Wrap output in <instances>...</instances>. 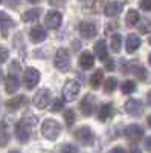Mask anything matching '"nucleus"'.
<instances>
[{"instance_id":"obj_1","label":"nucleus","mask_w":151,"mask_h":153,"mask_svg":"<svg viewBox=\"0 0 151 153\" xmlns=\"http://www.w3.org/2000/svg\"><path fill=\"white\" fill-rule=\"evenodd\" d=\"M41 132H43V136L49 141H55V139L60 136L61 133V124L54 120V118H46L44 123L41 124Z\"/></svg>"},{"instance_id":"obj_2","label":"nucleus","mask_w":151,"mask_h":153,"mask_svg":"<svg viewBox=\"0 0 151 153\" xmlns=\"http://www.w3.org/2000/svg\"><path fill=\"white\" fill-rule=\"evenodd\" d=\"M54 66L60 71V72H67L70 68V55L69 51L64 48H60L55 52V58H54Z\"/></svg>"},{"instance_id":"obj_3","label":"nucleus","mask_w":151,"mask_h":153,"mask_svg":"<svg viewBox=\"0 0 151 153\" xmlns=\"http://www.w3.org/2000/svg\"><path fill=\"white\" fill-rule=\"evenodd\" d=\"M80 89H81V86L77 80H67L66 84L63 86V100L69 101V103L75 101L80 94Z\"/></svg>"},{"instance_id":"obj_4","label":"nucleus","mask_w":151,"mask_h":153,"mask_svg":"<svg viewBox=\"0 0 151 153\" xmlns=\"http://www.w3.org/2000/svg\"><path fill=\"white\" fill-rule=\"evenodd\" d=\"M17 69H18V65H17V63H12V69H11V72H9V75H8L6 84H5V89H6V92H8L9 95L15 94V92L18 91V87H20Z\"/></svg>"},{"instance_id":"obj_5","label":"nucleus","mask_w":151,"mask_h":153,"mask_svg":"<svg viewBox=\"0 0 151 153\" xmlns=\"http://www.w3.org/2000/svg\"><path fill=\"white\" fill-rule=\"evenodd\" d=\"M50 100H52V94H50L49 89H40V91H37V94L34 95V106L37 109H46L50 103Z\"/></svg>"},{"instance_id":"obj_6","label":"nucleus","mask_w":151,"mask_h":153,"mask_svg":"<svg viewBox=\"0 0 151 153\" xmlns=\"http://www.w3.org/2000/svg\"><path fill=\"white\" fill-rule=\"evenodd\" d=\"M23 81H24V86H26L28 91H32V89L40 83V72L38 69L35 68H28L23 74Z\"/></svg>"},{"instance_id":"obj_7","label":"nucleus","mask_w":151,"mask_h":153,"mask_svg":"<svg viewBox=\"0 0 151 153\" xmlns=\"http://www.w3.org/2000/svg\"><path fill=\"white\" fill-rule=\"evenodd\" d=\"M75 138L82 144V146H90L95 141V135L89 126H82L80 129L75 130Z\"/></svg>"},{"instance_id":"obj_8","label":"nucleus","mask_w":151,"mask_h":153,"mask_svg":"<svg viewBox=\"0 0 151 153\" xmlns=\"http://www.w3.org/2000/svg\"><path fill=\"white\" fill-rule=\"evenodd\" d=\"M31 124L26 120H21L20 123H17L15 126V136L20 143H28L31 138Z\"/></svg>"},{"instance_id":"obj_9","label":"nucleus","mask_w":151,"mask_h":153,"mask_svg":"<svg viewBox=\"0 0 151 153\" xmlns=\"http://www.w3.org/2000/svg\"><path fill=\"white\" fill-rule=\"evenodd\" d=\"M78 31H80V35L85 38V40H92L98 34V28L93 22H81L78 26Z\"/></svg>"},{"instance_id":"obj_10","label":"nucleus","mask_w":151,"mask_h":153,"mask_svg":"<svg viewBox=\"0 0 151 153\" xmlns=\"http://www.w3.org/2000/svg\"><path fill=\"white\" fill-rule=\"evenodd\" d=\"M63 23V14L58 11H49L44 17V25L49 29H58Z\"/></svg>"},{"instance_id":"obj_11","label":"nucleus","mask_w":151,"mask_h":153,"mask_svg":"<svg viewBox=\"0 0 151 153\" xmlns=\"http://www.w3.org/2000/svg\"><path fill=\"white\" fill-rule=\"evenodd\" d=\"M125 112L131 117H141L142 112H144V104L141 100H136V98H130L127 100V103H125Z\"/></svg>"},{"instance_id":"obj_12","label":"nucleus","mask_w":151,"mask_h":153,"mask_svg":"<svg viewBox=\"0 0 151 153\" xmlns=\"http://www.w3.org/2000/svg\"><path fill=\"white\" fill-rule=\"evenodd\" d=\"M95 104H96V98H95V95L87 94V95L82 98L81 104H80V109H81L82 115H85V117H90V115L95 112Z\"/></svg>"},{"instance_id":"obj_13","label":"nucleus","mask_w":151,"mask_h":153,"mask_svg":"<svg viewBox=\"0 0 151 153\" xmlns=\"http://www.w3.org/2000/svg\"><path fill=\"white\" fill-rule=\"evenodd\" d=\"M125 136H127L130 141H139L144 136V129L139 124H131L128 127H125Z\"/></svg>"},{"instance_id":"obj_14","label":"nucleus","mask_w":151,"mask_h":153,"mask_svg":"<svg viewBox=\"0 0 151 153\" xmlns=\"http://www.w3.org/2000/svg\"><path fill=\"white\" fill-rule=\"evenodd\" d=\"M142 42H141V37L136 35V34H130L127 37V42H125V49H127L128 54H134L137 49L141 48Z\"/></svg>"},{"instance_id":"obj_15","label":"nucleus","mask_w":151,"mask_h":153,"mask_svg":"<svg viewBox=\"0 0 151 153\" xmlns=\"http://www.w3.org/2000/svg\"><path fill=\"white\" fill-rule=\"evenodd\" d=\"M122 8H124V3L122 2H108L104 6V14L107 17H116V16L121 14Z\"/></svg>"},{"instance_id":"obj_16","label":"nucleus","mask_w":151,"mask_h":153,"mask_svg":"<svg viewBox=\"0 0 151 153\" xmlns=\"http://www.w3.org/2000/svg\"><path fill=\"white\" fill-rule=\"evenodd\" d=\"M14 20H12L6 12H0V28H2V35L6 38L8 37V32H9V28H14Z\"/></svg>"},{"instance_id":"obj_17","label":"nucleus","mask_w":151,"mask_h":153,"mask_svg":"<svg viewBox=\"0 0 151 153\" xmlns=\"http://www.w3.org/2000/svg\"><path fill=\"white\" fill-rule=\"evenodd\" d=\"M24 101H26L24 95H17V97L9 98V100L6 101V103H5V106H6V109H8V110L15 112V110H18V109L24 104Z\"/></svg>"},{"instance_id":"obj_18","label":"nucleus","mask_w":151,"mask_h":153,"mask_svg":"<svg viewBox=\"0 0 151 153\" xmlns=\"http://www.w3.org/2000/svg\"><path fill=\"white\" fill-rule=\"evenodd\" d=\"M29 37H31L32 43H41V42L46 40L47 34H46V31H44L41 26H34V28L29 31Z\"/></svg>"},{"instance_id":"obj_19","label":"nucleus","mask_w":151,"mask_h":153,"mask_svg":"<svg viewBox=\"0 0 151 153\" xmlns=\"http://www.w3.org/2000/svg\"><path fill=\"white\" fill-rule=\"evenodd\" d=\"M95 65V57L90 54V52H87V51H84V52L80 55V66L85 71H89L92 69Z\"/></svg>"},{"instance_id":"obj_20","label":"nucleus","mask_w":151,"mask_h":153,"mask_svg":"<svg viewBox=\"0 0 151 153\" xmlns=\"http://www.w3.org/2000/svg\"><path fill=\"white\" fill-rule=\"evenodd\" d=\"M41 14V9L40 8H32V9H28L26 12L21 14V22L24 23H31V22H37Z\"/></svg>"},{"instance_id":"obj_21","label":"nucleus","mask_w":151,"mask_h":153,"mask_svg":"<svg viewBox=\"0 0 151 153\" xmlns=\"http://www.w3.org/2000/svg\"><path fill=\"white\" fill-rule=\"evenodd\" d=\"M111 115H113V104H111V103L102 104V106L99 107V112H98L99 121H107V120H110Z\"/></svg>"},{"instance_id":"obj_22","label":"nucleus","mask_w":151,"mask_h":153,"mask_svg":"<svg viewBox=\"0 0 151 153\" xmlns=\"http://www.w3.org/2000/svg\"><path fill=\"white\" fill-rule=\"evenodd\" d=\"M93 48H95V54H96V57H98L101 61H104V60L108 57V52H107V45H105V42H104V40L96 42V45H95Z\"/></svg>"},{"instance_id":"obj_23","label":"nucleus","mask_w":151,"mask_h":153,"mask_svg":"<svg viewBox=\"0 0 151 153\" xmlns=\"http://www.w3.org/2000/svg\"><path fill=\"white\" fill-rule=\"evenodd\" d=\"M9 143V129L6 121H0V149Z\"/></svg>"},{"instance_id":"obj_24","label":"nucleus","mask_w":151,"mask_h":153,"mask_svg":"<svg viewBox=\"0 0 151 153\" xmlns=\"http://www.w3.org/2000/svg\"><path fill=\"white\" fill-rule=\"evenodd\" d=\"M139 20H141V17H139V12L136 9H130L127 12V16H125V25H127L128 28L136 26V25L139 23Z\"/></svg>"},{"instance_id":"obj_25","label":"nucleus","mask_w":151,"mask_h":153,"mask_svg":"<svg viewBox=\"0 0 151 153\" xmlns=\"http://www.w3.org/2000/svg\"><path fill=\"white\" fill-rule=\"evenodd\" d=\"M102 81H104V72L101 71V69H95V72L90 76V86L93 89H98Z\"/></svg>"},{"instance_id":"obj_26","label":"nucleus","mask_w":151,"mask_h":153,"mask_svg":"<svg viewBox=\"0 0 151 153\" xmlns=\"http://www.w3.org/2000/svg\"><path fill=\"white\" fill-rule=\"evenodd\" d=\"M121 46H122V35L119 34V32H115L111 35V40H110V48H111V51L113 52H119L121 51Z\"/></svg>"},{"instance_id":"obj_27","label":"nucleus","mask_w":151,"mask_h":153,"mask_svg":"<svg viewBox=\"0 0 151 153\" xmlns=\"http://www.w3.org/2000/svg\"><path fill=\"white\" fill-rule=\"evenodd\" d=\"M121 91L124 95H131L134 91H136V83L131 81V80H127L121 84Z\"/></svg>"},{"instance_id":"obj_28","label":"nucleus","mask_w":151,"mask_h":153,"mask_svg":"<svg viewBox=\"0 0 151 153\" xmlns=\"http://www.w3.org/2000/svg\"><path fill=\"white\" fill-rule=\"evenodd\" d=\"M116 87H118V80L115 78V76H110V78H107V81L104 83V91H105V94L115 92Z\"/></svg>"},{"instance_id":"obj_29","label":"nucleus","mask_w":151,"mask_h":153,"mask_svg":"<svg viewBox=\"0 0 151 153\" xmlns=\"http://www.w3.org/2000/svg\"><path fill=\"white\" fill-rule=\"evenodd\" d=\"M64 121H66L67 126H72L75 123V112L72 109H69V110L64 112Z\"/></svg>"},{"instance_id":"obj_30","label":"nucleus","mask_w":151,"mask_h":153,"mask_svg":"<svg viewBox=\"0 0 151 153\" xmlns=\"http://www.w3.org/2000/svg\"><path fill=\"white\" fill-rule=\"evenodd\" d=\"M139 31H141L142 34H147V32H150V31H151V22H150L148 19L142 20V23L139 25Z\"/></svg>"},{"instance_id":"obj_31","label":"nucleus","mask_w":151,"mask_h":153,"mask_svg":"<svg viewBox=\"0 0 151 153\" xmlns=\"http://www.w3.org/2000/svg\"><path fill=\"white\" fill-rule=\"evenodd\" d=\"M63 107H64V104H63V100H55L54 101V104H52V107H50V112H60V110H63Z\"/></svg>"},{"instance_id":"obj_32","label":"nucleus","mask_w":151,"mask_h":153,"mask_svg":"<svg viewBox=\"0 0 151 153\" xmlns=\"http://www.w3.org/2000/svg\"><path fill=\"white\" fill-rule=\"evenodd\" d=\"M8 57H9V51H8L5 46H0V65H2V63H5V61L8 60Z\"/></svg>"},{"instance_id":"obj_33","label":"nucleus","mask_w":151,"mask_h":153,"mask_svg":"<svg viewBox=\"0 0 151 153\" xmlns=\"http://www.w3.org/2000/svg\"><path fill=\"white\" fill-rule=\"evenodd\" d=\"M107 3V0H95V3H93V9L95 11H101V9H104Z\"/></svg>"},{"instance_id":"obj_34","label":"nucleus","mask_w":151,"mask_h":153,"mask_svg":"<svg viewBox=\"0 0 151 153\" xmlns=\"http://www.w3.org/2000/svg\"><path fill=\"white\" fill-rule=\"evenodd\" d=\"M104 66H105L107 71H113V69H115V61H113V58L107 57V58L104 60Z\"/></svg>"},{"instance_id":"obj_35","label":"nucleus","mask_w":151,"mask_h":153,"mask_svg":"<svg viewBox=\"0 0 151 153\" xmlns=\"http://www.w3.org/2000/svg\"><path fill=\"white\" fill-rule=\"evenodd\" d=\"M141 9L150 12L151 11V0H141Z\"/></svg>"},{"instance_id":"obj_36","label":"nucleus","mask_w":151,"mask_h":153,"mask_svg":"<svg viewBox=\"0 0 151 153\" xmlns=\"http://www.w3.org/2000/svg\"><path fill=\"white\" fill-rule=\"evenodd\" d=\"M61 152H73V153H77V152H80V149H78V147H75V146L64 144V146L61 147Z\"/></svg>"},{"instance_id":"obj_37","label":"nucleus","mask_w":151,"mask_h":153,"mask_svg":"<svg viewBox=\"0 0 151 153\" xmlns=\"http://www.w3.org/2000/svg\"><path fill=\"white\" fill-rule=\"evenodd\" d=\"M64 3H66V0H49V5H50V6H55V8L63 6Z\"/></svg>"},{"instance_id":"obj_38","label":"nucleus","mask_w":151,"mask_h":153,"mask_svg":"<svg viewBox=\"0 0 151 153\" xmlns=\"http://www.w3.org/2000/svg\"><path fill=\"white\" fill-rule=\"evenodd\" d=\"M133 72L137 74V76H139V78H145V76H147V72H145L144 68H136V71H133Z\"/></svg>"},{"instance_id":"obj_39","label":"nucleus","mask_w":151,"mask_h":153,"mask_svg":"<svg viewBox=\"0 0 151 153\" xmlns=\"http://www.w3.org/2000/svg\"><path fill=\"white\" fill-rule=\"evenodd\" d=\"M145 149H147L148 152H151V136H148V138L145 139Z\"/></svg>"},{"instance_id":"obj_40","label":"nucleus","mask_w":151,"mask_h":153,"mask_svg":"<svg viewBox=\"0 0 151 153\" xmlns=\"http://www.w3.org/2000/svg\"><path fill=\"white\" fill-rule=\"evenodd\" d=\"M111 152H113V153H122V152H125V150H124L122 147H115Z\"/></svg>"},{"instance_id":"obj_41","label":"nucleus","mask_w":151,"mask_h":153,"mask_svg":"<svg viewBox=\"0 0 151 153\" xmlns=\"http://www.w3.org/2000/svg\"><path fill=\"white\" fill-rule=\"evenodd\" d=\"M147 100H148V104L151 106V91L148 92V95H147Z\"/></svg>"},{"instance_id":"obj_42","label":"nucleus","mask_w":151,"mask_h":153,"mask_svg":"<svg viewBox=\"0 0 151 153\" xmlns=\"http://www.w3.org/2000/svg\"><path fill=\"white\" fill-rule=\"evenodd\" d=\"M28 2H29V3H32V5H35V3H40L41 0H28Z\"/></svg>"},{"instance_id":"obj_43","label":"nucleus","mask_w":151,"mask_h":153,"mask_svg":"<svg viewBox=\"0 0 151 153\" xmlns=\"http://www.w3.org/2000/svg\"><path fill=\"white\" fill-rule=\"evenodd\" d=\"M3 81V72H2V69H0V83Z\"/></svg>"},{"instance_id":"obj_44","label":"nucleus","mask_w":151,"mask_h":153,"mask_svg":"<svg viewBox=\"0 0 151 153\" xmlns=\"http://www.w3.org/2000/svg\"><path fill=\"white\" fill-rule=\"evenodd\" d=\"M147 121H148V126L151 127V115H150V117H148V120H147Z\"/></svg>"},{"instance_id":"obj_45","label":"nucleus","mask_w":151,"mask_h":153,"mask_svg":"<svg viewBox=\"0 0 151 153\" xmlns=\"http://www.w3.org/2000/svg\"><path fill=\"white\" fill-rule=\"evenodd\" d=\"M148 63H150V65H151V54L148 55Z\"/></svg>"},{"instance_id":"obj_46","label":"nucleus","mask_w":151,"mask_h":153,"mask_svg":"<svg viewBox=\"0 0 151 153\" xmlns=\"http://www.w3.org/2000/svg\"><path fill=\"white\" fill-rule=\"evenodd\" d=\"M148 43H150V45H151V35H150V37H148Z\"/></svg>"},{"instance_id":"obj_47","label":"nucleus","mask_w":151,"mask_h":153,"mask_svg":"<svg viewBox=\"0 0 151 153\" xmlns=\"http://www.w3.org/2000/svg\"><path fill=\"white\" fill-rule=\"evenodd\" d=\"M2 2H3V0H0V3H2Z\"/></svg>"}]
</instances>
